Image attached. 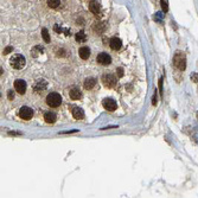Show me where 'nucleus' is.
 <instances>
[{
    "mask_svg": "<svg viewBox=\"0 0 198 198\" xmlns=\"http://www.w3.org/2000/svg\"><path fill=\"white\" fill-rule=\"evenodd\" d=\"M46 88H48V82L44 81V80H39V81L36 82V84H34V87H33V90H34L36 93H42V92H44Z\"/></svg>",
    "mask_w": 198,
    "mask_h": 198,
    "instance_id": "nucleus-9",
    "label": "nucleus"
},
{
    "mask_svg": "<svg viewBox=\"0 0 198 198\" xmlns=\"http://www.w3.org/2000/svg\"><path fill=\"white\" fill-rule=\"evenodd\" d=\"M12 50H13V48H12V46H7V48L4 50V55H7V54H8V52H11Z\"/></svg>",
    "mask_w": 198,
    "mask_h": 198,
    "instance_id": "nucleus-25",
    "label": "nucleus"
},
{
    "mask_svg": "<svg viewBox=\"0 0 198 198\" xmlns=\"http://www.w3.org/2000/svg\"><path fill=\"white\" fill-rule=\"evenodd\" d=\"M159 93H160V95H163V78H160L159 80Z\"/></svg>",
    "mask_w": 198,
    "mask_h": 198,
    "instance_id": "nucleus-24",
    "label": "nucleus"
},
{
    "mask_svg": "<svg viewBox=\"0 0 198 198\" xmlns=\"http://www.w3.org/2000/svg\"><path fill=\"white\" fill-rule=\"evenodd\" d=\"M10 64H11V66H12L13 69L19 70V69H23V68L25 66L26 60H25V57L22 56V55H14V56L10 60Z\"/></svg>",
    "mask_w": 198,
    "mask_h": 198,
    "instance_id": "nucleus-2",
    "label": "nucleus"
},
{
    "mask_svg": "<svg viewBox=\"0 0 198 198\" xmlns=\"http://www.w3.org/2000/svg\"><path fill=\"white\" fill-rule=\"evenodd\" d=\"M75 38H76V40L78 43H84L87 40V34L84 33V31H80V32H77L75 34Z\"/></svg>",
    "mask_w": 198,
    "mask_h": 198,
    "instance_id": "nucleus-17",
    "label": "nucleus"
},
{
    "mask_svg": "<svg viewBox=\"0 0 198 198\" xmlns=\"http://www.w3.org/2000/svg\"><path fill=\"white\" fill-rule=\"evenodd\" d=\"M121 45H122V42H121V39L120 38H118V37H113L110 40H109V46H110V49L112 50H119L120 48H121Z\"/></svg>",
    "mask_w": 198,
    "mask_h": 198,
    "instance_id": "nucleus-10",
    "label": "nucleus"
},
{
    "mask_svg": "<svg viewBox=\"0 0 198 198\" xmlns=\"http://www.w3.org/2000/svg\"><path fill=\"white\" fill-rule=\"evenodd\" d=\"M48 5L51 7V8H56L61 5V0H48Z\"/></svg>",
    "mask_w": 198,
    "mask_h": 198,
    "instance_id": "nucleus-20",
    "label": "nucleus"
},
{
    "mask_svg": "<svg viewBox=\"0 0 198 198\" xmlns=\"http://www.w3.org/2000/svg\"><path fill=\"white\" fill-rule=\"evenodd\" d=\"M95 84H96V80H95V78H93V77L86 78V81H84V88H86V89H88V90L93 89V88L95 87Z\"/></svg>",
    "mask_w": 198,
    "mask_h": 198,
    "instance_id": "nucleus-15",
    "label": "nucleus"
},
{
    "mask_svg": "<svg viewBox=\"0 0 198 198\" xmlns=\"http://www.w3.org/2000/svg\"><path fill=\"white\" fill-rule=\"evenodd\" d=\"M7 96H8V100H13V98H14L13 92H12V90H8V92H7Z\"/></svg>",
    "mask_w": 198,
    "mask_h": 198,
    "instance_id": "nucleus-27",
    "label": "nucleus"
},
{
    "mask_svg": "<svg viewBox=\"0 0 198 198\" xmlns=\"http://www.w3.org/2000/svg\"><path fill=\"white\" fill-rule=\"evenodd\" d=\"M78 55L82 60H88L90 57V49L88 46H82L80 50H78Z\"/></svg>",
    "mask_w": 198,
    "mask_h": 198,
    "instance_id": "nucleus-11",
    "label": "nucleus"
},
{
    "mask_svg": "<svg viewBox=\"0 0 198 198\" xmlns=\"http://www.w3.org/2000/svg\"><path fill=\"white\" fill-rule=\"evenodd\" d=\"M173 66H176L178 70L184 71L186 69V57L185 54L182 51H177L173 56Z\"/></svg>",
    "mask_w": 198,
    "mask_h": 198,
    "instance_id": "nucleus-1",
    "label": "nucleus"
},
{
    "mask_svg": "<svg viewBox=\"0 0 198 198\" xmlns=\"http://www.w3.org/2000/svg\"><path fill=\"white\" fill-rule=\"evenodd\" d=\"M42 37H43V39H44L45 43H50L51 38H50V34H49L46 29H43V30H42Z\"/></svg>",
    "mask_w": 198,
    "mask_h": 198,
    "instance_id": "nucleus-19",
    "label": "nucleus"
},
{
    "mask_svg": "<svg viewBox=\"0 0 198 198\" xmlns=\"http://www.w3.org/2000/svg\"><path fill=\"white\" fill-rule=\"evenodd\" d=\"M43 52H44V49H43L42 46H39V45L34 46L32 50H31V54H32L33 57H37L39 54H43Z\"/></svg>",
    "mask_w": 198,
    "mask_h": 198,
    "instance_id": "nucleus-18",
    "label": "nucleus"
},
{
    "mask_svg": "<svg viewBox=\"0 0 198 198\" xmlns=\"http://www.w3.org/2000/svg\"><path fill=\"white\" fill-rule=\"evenodd\" d=\"M44 120L46 124H55L56 122V114L52 112H48L44 114Z\"/></svg>",
    "mask_w": 198,
    "mask_h": 198,
    "instance_id": "nucleus-14",
    "label": "nucleus"
},
{
    "mask_svg": "<svg viewBox=\"0 0 198 198\" xmlns=\"http://www.w3.org/2000/svg\"><path fill=\"white\" fill-rule=\"evenodd\" d=\"M102 104H103L104 109H107L109 112H114L116 109V107H118L116 101H114L113 99H104L103 102H102Z\"/></svg>",
    "mask_w": 198,
    "mask_h": 198,
    "instance_id": "nucleus-8",
    "label": "nucleus"
},
{
    "mask_svg": "<svg viewBox=\"0 0 198 198\" xmlns=\"http://www.w3.org/2000/svg\"><path fill=\"white\" fill-rule=\"evenodd\" d=\"M61 103H62V96L58 93H50L46 96V104L52 108L58 107Z\"/></svg>",
    "mask_w": 198,
    "mask_h": 198,
    "instance_id": "nucleus-3",
    "label": "nucleus"
},
{
    "mask_svg": "<svg viewBox=\"0 0 198 198\" xmlns=\"http://www.w3.org/2000/svg\"><path fill=\"white\" fill-rule=\"evenodd\" d=\"M89 10L92 13L94 14H99L100 11H101V7H100V4L96 0H92L90 4H89Z\"/></svg>",
    "mask_w": 198,
    "mask_h": 198,
    "instance_id": "nucleus-12",
    "label": "nucleus"
},
{
    "mask_svg": "<svg viewBox=\"0 0 198 198\" xmlns=\"http://www.w3.org/2000/svg\"><path fill=\"white\" fill-rule=\"evenodd\" d=\"M102 82L106 87L108 88H114L116 86V78L114 75H110V74H106L102 76Z\"/></svg>",
    "mask_w": 198,
    "mask_h": 198,
    "instance_id": "nucleus-4",
    "label": "nucleus"
},
{
    "mask_svg": "<svg viewBox=\"0 0 198 198\" xmlns=\"http://www.w3.org/2000/svg\"><path fill=\"white\" fill-rule=\"evenodd\" d=\"M72 116H74L76 120H81V119L84 118V113H83V110H82L81 108L74 107V108H72Z\"/></svg>",
    "mask_w": 198,
    "mask_h": 198,
    "instance_id": "nucleus-13",
    "label": "nucleus"
},
{
    "mask_svg": "<svg viewBox=\"0 0 198 198\" xmlns=\"http://www.w3.org/2000/svg\"><path fill=\"white\" fill-rule=\"evenodd\" d=\"M96 61L101 66H109L112 63V57L108 54H106V52H101V54L98 55Z\"/></svg>",
    "mask_w": 198,
    "mask_h": 198,
    "instance_id": "nucleus-6",
    "label": "nucleus"
},
{
    "mask_svg": "<svg viewBox=\"0 0 198 198\" xmlns=\"http://www.w3.org/2000/svg\"><path fill=\"white\" fill-rule=\"evenodd\" d=\"M14 89L19 94H25L26 92V82L24 80H16L14 81Z\"/></svg>",
    "mask_w": 198,
    "mask_h": 198,
    "instance_id": "nucleus-7",
    "label": "nucleus"
},
{
    "mask_svg": "<svg viewBox=\"0 0 198 198\" xmlns=\"http://www.w3.org/2000/svg\"><path fill=\"white\" fill-rule=\"evenodd\" d=\"M160 18H162V13L159 12V13H157V14H156V17H154V19H156L157 22H160Z\"/></svg>",
    "mask_w": 198,
    "mask_h": 198,
    "instance_id": "nucleus-28",
    "label": "nucleus"
},
{
    "mask_svg": "<svg viewBox=\"0 0 198 198\" xmlns=\"http://www.w3.org/2000/svg\"><path fill=\"white\" fill-rule=\"evenodd\" d=\"M197 119H198V113H197Z\"/></svg>",
    "mask_w": 198,
    "mask_h": 198,
    "instance_id": "nucleus-30",
    "label": "nucleus"
},
{
    "mask_svg": "<svg viewBox=\"0 0 198 198\" xmlns=\"http://www.w3.org/2000/svg\"><path fill=\"white\" fill-rule=\"evenodd\" d=\"M81 96H82V94H81V90H80L78 88H72V89L70 90V98L72 100L81 99Z\"/></svg>",
    "mask_w": 198,
    "mask_h": 198,
    "instance_id": "nucleus-16",
    "label": "nucleus"
},
{
    "mask_svg": "<svg viewBox=\"0 0 198 198\" xmlns=\"http://www.w3.org/2000/svg\"><path fill=\"white\" fill-rule=\"evenodd\" d=\"M160 5H162V8H163V12H167V11H168L167 0H160Z\"/></svg>",
    "mask_w": 198,
    "mask_h": 198,
    "instance_id": "nucleus-21",
    "label": "nucleus"
},
{
    "mask_svg": "<svg viewBox=\"0 0 198 198\" xmlns=\"http://www.w3.org/2000/svg\"><path fill=\"white\" fill-rule=\"evenodd\" d=\"M19 116L23 119V120H30L33 116V110L30 107H22L19 109Z\"/></svg>",
    "mask_w": 198,
    "mask_h": 198,
    "instance_id": "nucleus-5",
    "label": "nucleus"
},
{
    "mask_svg": "<svg viewBox=\"0 0 198 198\" xmlns=\"http://www.w3.org/2000/svg\"><path fill=\"white\" fill-rule=\"evenodd\" d=\"M54 29H55V31H56V32H62V29H61V26H58L57 24L55 25V28H54Z\"/></svg>",
    "mask_w": 198,
    "mask_h": 198,
    "instance_id": "nucleus-29",
    "label": "nucleus"
},
{
    "mask_svg": "<svg viewBox=\"0 0 198 198\" xmlns=\"http://www.w3.org/2000/svg\"><path fill=\"white\" fill-rule=\"evenodd\" d=\"M191 80H192V82H198V74L197 72H194L192 75H191Z\"/></svg>",
    "mask_w": 198,
    "mask_h": 198,
    "instance_id": "nucleus-23",
    "label": "nucleus"
},
{
    "mask_svg": "<svg viewBox=\"0 0 198 198\" xmlns=\"http://www.w3.org/2000/svg\"><path fill=\"white\" fill-rule=\"evenodd\" d=\"M96 26H95V30L98 31V32H103V30L106 29V25L104 24H95Z\"/></svg>",
    "mask_w": 198,
    "mask_h": 198,
    "instance_id": "nucleus-22",
    "label": "nucleus"
},
{
    "mask_svg": "<svg viewBox=\"0 0 198 198\" xmlns=\"http://www.w3.org/2000/svg\"><path fill=\"white\" fill-rule=\"evenodd\" d=\"M116 71H118V76H119V77H122V76H124V69H122V68H119Z\"/></svg>",
    "mask_w": 198,
    "mask_h": 198,
    "instance_id": "nucleus-26",
    "label": "nucleus"
}]
</instances>
